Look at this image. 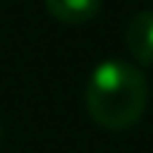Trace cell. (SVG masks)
<instances>
[{
    "label": "cell",
    "instance_id": "obj_1",
    "mask_svg": "<svg viewBox=\"0 0 153 153\" xmlns=\"http://www.w3.org/2000/svg\"><path fill=\"white\" fill-rule=\"evenodd\" d=\"M148 108V81L145 75L124 62L105 59L100 62L86 83V110L94 124L110 132L134 126Z\"/></svg>",
    "mask_w": 153,
    "mask_h": 153
},
{
    "label": "cell",
    "instance_id": "obj_2",
    "mask_svg": "<svg viewBox=\"0 0 153 153\" xmlns=\"http://www.w3.org/2000/svg\"><path fill=\"white\" fill-rule=\"evenodd\" d=\"M126 48L143 65H153V11H140L126 27Z\"/></svg>",
    "mask_w": 153,
    "mask_h": 153
},
{
    "label": "cell",
    "instance_id": "obj_3",
    "mask_svg": "<svg viewBox=\"0 0 153 153\" xmlns=\"http://www.w3.org/2000/svg\"><path fill=\"white\" fill-rule=\"evenodd\" d=\"M102 8V0H46V11L62 24H86Z\"/></svg>",
    "mask_w": 153,
    "mask_h": 153
}]
</instances>
